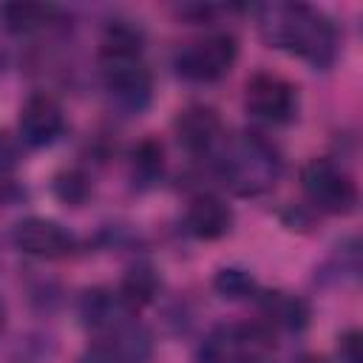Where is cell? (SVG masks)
I'll list each match as a JSON object with an SVG mask.
<instances>
[{
  "instance_id": "7402d4cb",
  "label": "cell",
  "mask_w": 363,
  "mask_h": 363,
  "mask_svg": "<svg viewBox=\"0 0 363 363\" xmlns=\"http://www.w3.org/2000/svg\"><path fill=\"white\" fill-rule=\"evenodd\" d=\"M17 199H23V190H20L14 182H0V207L14 204Z\"/></svg>"
},
{
  "instance_id": "e0dca14e",
  "label": "cell",
  "mask_w": 363,
  "mask_h": 363,
  "mask_svg": "<svg viewBox=\"0 0 363 363\" xmlns=\"http://www.w3.org/2000/svg\"><path fill=\"white\" fill-rule=\"evenodd\" d=\"M213 289L221 298H227V301H247V298H255L258 295L255 278L247 269H238V267L218 269L216 278H213Z\"/></svg>"
},
{
  "instance_id": "3957f363",
  "label": "cell",
  "mask_w": 363,
  "mask_h": 363,
  "mask_svg": "<svg viewBox=\"0 0 363 363\" xmlns=\"http://www.w3.org/2000/svg\"><path fill=\"white\" fill-rule=\"evenodd\" d=\"M218 179L238 196L267 193L281 176L278 150L258 133L224 136L221 147L213 153Z\"/></svg>"
},
{
  "instance_id": "cb8c5ba5",
  "label": "cell",
  "mask_w": 363,
  "mask_h": 363,
  "mask_svg": "<svg viewBox=\"0 0 363 363\" xmlns=\"http://www.w3.org/2000/svg\"><path fill=\"white\" fill-rule=\"evenodd\" d=\"M3 318H6V312H3V303H0V329H3Z\"/></svg>"
},
{
  "instance_id": "6da1fadb",
  "label": "cell",
  "mask_w": 363,
  "mask_h": 363,
  "mask_svg": "<svg viewBox=\"0 0 363 363\" xmlns=\"http://www.w3.org/2000/svg\"><path fill=\"white\" fill-rule=\"evenodd\" d=\"M258 31L267 45L286 51L312 68H329L337 60V28L315 6L269 3L258 11Z\"/></svg>"
},
{
  "instance_id": "4fadbf2b",
  "label": "cell",
  "mask_w": 363,
  "mask_h": 363,
  "mask_svg": "<svg viewBox=\"0 0 363 363\" xmlns=\"http://www.w3.org/2000/svg\"><path fill=\"white\" fill-rule=\"evenodd\" d=\"M130 315H133V309L122 301L119 289L96 286V289H88L79 301V318L85 320V326L99 329V332L125 323Z\"/></svg>"
},
{
  "instance_id": "8fae6325",
  "label": "cell",
  "mask_w": 363,
  "mask_h": 363,
  "mask_svg": "<svg viewBox=\"0 0 363 363\" xmlns=\"http://www.w3.org/2000/svg\"><path fill=\"white\" fill-rule=\"evenodd\" d=\"M176 133H179V142L196 153V156H210L221 147L227 130L218 119V113L207 105H190L179 113L176 119Z\"/></svg>"
},
{
  "instance_id": "9a60e30c",
  "label": "cell",
  "mask_w": 363,
  "mask_h": 363,
  "mask_svg": "<svg viewBox=\"0 0 363 363\" xmlns=\"http://www.w3.org/2000/svg\"><path fill=\"white\" fill-rule=\"evenodd\" d=\"M60 14L57 6H48V3H3L0 6V20L9 31H20V34H28V31H37L48 23H54Z\"/></svg>"
},
{
  "instance_id": "5bb4252c",
  "label": "cell",
  "mask_w": 363,
  "mask_h": 363,
  "mask_svg": "<svg viewBox=\"0 0 363 363\" xmlns=\"http://www.w3.org/2000/svg\"><path fill=\"white\" fill-rule=\"evenodd\" d=\"M258 306L264 312V318L269 320V329H286V332H301L309 323V306L303 298L292 295V292H258Z\"/></svg>"
},
{
  "instance_id": "9c48e42d",
  "label": "cell",
  "mask_w": 363,
  "mask_h": 363,
  "mask_svg": "<svg viewBox=\"0 0 363 363\" xmlns=\"http://www.w3.org/2000/svg\"><path fill=\"white\" fill-rule=\"evenodd\" d=\"M62 130H65V116L51 94H34L26 99L17 119V139L26 147H45L57 142Z\"/></svg>"
},
{
  "instance_id": "277c9868",
  "label": "cell",
  "mask_w": 363,
  "mask_h": 363,
  "mask_svg": "<svg viewBox=\"0 0 363 363\" xmlns=\"http://www.w3.org/2000/svg\"><path fill=\"white\" fill-rule=\"evenodd\" d=\"M275 352V335L264 323H221L199 343V363H264Z\"/></svg>"
},
{
  "instance_id": "8992f818",
  "label": "cell",
  "mask_w": 363,
  "mask_h": 363,
  "mask_svg": "<svg viewBox=\"0 0 363 363\" xmlns=\"http://www.w3.org/2000/svg\"><path fill=\"white\" fill-rule=\"evenodd\" d=\"M235 57H238L235 37L218 31V34H207L184 43L173 54V68L187 82H216L224 74H230Z\"/></svg>"
},
{
  "instance_id": "ffe728a7",
  "label": "cell",
  "mask_w": 363,
  "mask_h": 363,
  "mask_svg": "<svg viewBox=\"0 0 363 363\" xmlns=\"http://www.w3.org/2000/svg\"><path fill=\"white\" fill-rule=\"evenodd\" d=\"M20 147L23 142L6 130H0V173H9L20 164Z\"/></svg>"
},
{
  "instance_id": "44dd1931",
  "label": "cell",
  "mask_w": 363,
  "mask_h": 363,
  "mask_svg": "<svg viewBox=\"0 0 363 363\" xmlns=\"http://www.w3.org/2000/svg\"><path fill=\"white\" fill-rule=\"evenodd\" d=\"M337 354H340V363H363V354H360V332L352 329L340 337V346H337Z\"/></svg>"
},
{
  "instance_id": "52a82bcc",
  "label": "cell",
  "mask_w": 363,
  "mask_h": 363,
  "mask_svg": "<svg viewBox=\"0 0 363 363\" xmlns=\"http://www.w3.org/2000/svg\"><path fill=\"white\" fill-rule=\"evenodd\" d=\"M153 354V337L142 323L125 320L105 329L96 340L85 346L77 363H147Z\"/></svg>"
},
{
  "instance_id": "5b68a950",
  "label": "cell",
  "mask_w": 363,
  "mask_h": 363,
  "mask_svg": "<svg viewBox=\"0 0 363 363\" xmlns=\"http://www.w3.org/2000/svg\"><path fill=\"white\" fill-rule=\"evenodd\" d=\"M301 190L315 210L329 216H346L357 207L354 179L332 159H309L301 167Z\"/></svg>"
},
{
  "instance_id": "7c38bea8",
  "label": "cell",
  "mask_w": 363,
  "mask_h": 363,
  "mask_svg": "<svg viewBox=\"0 0 363 363\" xmlns=\"http://www.w3.org/2000/svg\"><path fill=\"white\" fill-rule=\"evenodd\" d=\"M184 227H187V233L193 238L216 241V238L230 233V227H233V207L224 199L213 196V193H201V196H196L187 204Z\"/></svg>"
},
{
  "instance_id": "2e32d148",
  "label": "cell",
  "mask_w": 363,
  "mask_h": 363,
  "mask_svg": "<svg viewBox=\"0 0 363 363\" xmlns=\"http://www.w3.org/2000/svg\"><path fill=\"white\" fill-rule=\"evenodd\" d=\"M116 289H119L122 301L136 312V309L147 306L156 298V292H159V275H156V269L150 264H136V267H130L125 272V278H122V284Z\"/></svg>"
},
{
  "instance_id": "603a6c76",
  "label": "cell",
  "mask_w": 363,
  "mask_h": 363,
  "mask_svg": "<svg viewBox=\"0 0 363 363\" xmlns=\"http://www.w3.org/2000/svg\"><path fill=\"white\" fill-rule=\"evenodd\" d=\"M298 363H326V360L323 357H301Z\"/></svg>"
},
{
  "instance_id": "d6986e66",
  "label": "cell",
  "mask_w": 363,
  "mask_h": 363,
  "mask_svg": "<svg viewBox=\"0 0 363 363\" xmlns=\"http://www.w3.org/2000/svg\"><path fill=\"white\" fill-rule=\"evenodd\" d=\"M164 159V153H162V145L156 142V139H145V142H139L136 145V150H133V173H139L142 179H156L159 173H162V162Z\"/></svg>"
},
{
  "instance_id": "7a4b0ae2",
  "label": "cell",
  "mask_w": 363,
  "mask_h": 363,
  "mask_svg": "<svg viewBox=\"0 0 363 363\" xmlns=\"http://www.w3.org/2000/svg\"><path fill=\"white\" fill-rule=\"evenodd\" d=\"M142 31L125 20H116L105 28L99 43V71L111 96L139 113L150 102V71L142 62Z\"/></svg>"
},
{
  "instance_id": "ba28073f",
  "label": "cell",
  "mask_w": 363,
  "mask_h": 363,
  "mask_svg": "<svg viewBox=\"0 0 363 363\" xmlns=\"http://www.w3.org/2000/svg\"><path fill=\"white\" fill-rule=\"evenodd\" d=\"M244 105L255 119L284 125L298 111V91L289 79L261 71V74L250 77L247 91H244Z\"/></svg>"
},
{
  "instance_id": "30bf717a",
  "label": "cell",
  "mask_w": 363,
  "mask_h": 363,
  "mask_svg": "<svg viewBox=\"0 0 363 363\" xmlns=\"http://www.w3.org/2000/svg\"><path fill=\"white\" fill-rule=\"evenodd\" d=\"M74 235L51 218L31 216L14 227V247L34 258H65L68 252H74Z\"/></svg>"
},
{
  "instance_id": "ac0fdd59",
  "label": "cell",
  "mask_w": 363,
  "mask_h": 363,
  "mask_svg": "<svg viewBox=\"0 0 363 363\" xmlns=\"http://www.w3.org/2000/svg\"><path fill=\"white\" fill-rule=\"evenodd\" d=\"M54 196L71 207H79L91 196V179L82 170H62L54 176Z\"/></svg>"
}]
</instances>
